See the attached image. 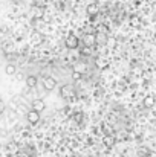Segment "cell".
I'll use <instances>...</instances> for the list:
<instances>
[{"mask_svg": "<svg viewBox=\"0 0 156 157\" xmlns=\"http://www.w3.org/2000/svg\"><path fill=\"white\" fill-rule=\"evenodd\" d=\"M95 43H97V35H94V34H86V35H84V44H86L87 48L94 46Z\"/></svg>", "mask_w": 156, "mask_h": 157, "instance_id": "52a82bcc", "label": "cell"}, {"mask_svg": "<svg viewBox=\"0 0 156 157\" xmlns=\"http://www.w3.org/2000/svg\"><path fill=\"white\" fill-rule=\"evenodd\" d=\"M149 157H156V153H152V154H150Z\"/></svg>", "mask_w": 156, "mask_h": 157, "instance_id": "d6986e66", "label": "cell"}, {"mask_svg": "<svg viewBox=\"0 0 156 157\" xmlns=\"http://www.w3.org/2000/svg\"><path fill=\"white\" fill-rule=\"evenodd\" d=\"M45 108H46V104H45L43 99H34L32 101V110L42 113V111H45Z\"/></svg>", "mask_w": 156, "mask_h": 157, "instance_id": "5b68a950", "label": "cell"}, {"mask_svg": "<svg viewBox=\"0 0 156 157\" xmlns=\"http://www.w3.org/2000/svg\"><path fill=\"white\" fill-rule=\"evenodd\" d=\"M26 119H28V122H29V124L35 125V124H38V121H40V113H38V111H35V110H31V111H28Z\"/></svg>", "mask_w": 156, "mask_h": 157, "instance_id": "7a4b0ae2", "label": "cell"}, {"mask_svg": "<svg viewBox=\"0 0 156 157\" xmlns=\"http://www.w3.org/2000/svg\"><path fill=\"white\" fill-rule=\"evenodd\" d=\"M78 43H80V40H78L75 35H69V37L66 38V41H64V44H66L67 49H77V48H78Z\"/></svg>", "mask_w": 156, "mask_h": 157, "instance_id": "6da1fadb", "label": "cell"}, {"mask_svg": "<svg viewBox=\"0 0 156 157\" xmlns=\"http://www.w3.org/2000/svg\"><path fill=\"white\" fill-rule=\"evenodd\" d=\"M37 84H38V79H37V76H34V75H29V76L26 78V86H28V87L34 89V87H37Z\"/></svg>", "mask_w": 156, "mask_h": 157, "instance_id": "ba28073f", "label": "cell"}, {"mask_svg": "<svg viewBox=\"0 0 156 157\" xmlns=\"http://www.w3.org/2000/svg\"><path fill=\"white\" fill-rule=\"evenodd\" d=\"M70 95H74V87H72V86H64V87L61 89V96H63V98H67V96H70Z\"/></svg>", "mask_w": 156, "mask_h": 157, "instance_id": "30bf717a", "label": "cell"}, {"mask_svg": "<svg viewBox=\"0 0 156 157\" xmlns=\"http://www.w3.org/2000/svg\"><path fill=\"white\" fill-rule=\"evenodd\" d=\"M155 105V98L153 96H147V98H144V107H153Z\"/></svg>", "mask_w": 156, "mask_h": 157, "instance_id": "4fadbf2b", "label": "cell"}, {"mask_svg": "<svg viewBox=\"0 0 156 157\" xmlns=\"http://www.w3.org/2000/svg\"><path fill=\"white\" fill-rule=\"evenodd\" d=\"M45 8L43 6H34L32 8V15H34V18H43L45 17Z\"/></svg>", "mask_w": 156, "mask_h": 157, "instance_id": "8992f818", "label": "cell"}, {"mask_svg": "<svg viewBox=\"0 0 156 157\" xmlns=\"http://www.w3.org/2000/svg\"><path fill=\"white\" fill-rule=\"evenodd\" d=\"M43 41H45L43 34H40V32H32V35H31V43H32L34 46H40Z\"/></svg>", "mask_w": 156, "mask_h": 157, "instance_id": "277c9868", "label": "cell"}, {"mask_svg": "<svg viewBox=\"0 0 156 157\" xmlns=\"http://www.w3.org/2000/svg\"><path fill=\"white\" fill-rule=\"evenodd\" d=\"M64 157H72V153H70V151H67V153H66V156Z\"/></svg>", "mask_w": 156, "mask_h": 157, "instance_id": "ac0fdd59", "label": "cell"}, {"mask_svg": "<svg viewBox=\"0 0 156 157\" xmlns=\"http://www.w3.org/2000/svg\"><path fill=\"white\" fill-rule=\"evenodd\" d=\"M74 119H75V122H77V124H81V121H83V113H81V111H78V113H75V116H74Z\"/></svg>", "mask_w": 156, "mask_h": 157, "instance_id": "5bb4252c", "label": "cell"}, {"mask_svg": "<svg viewBox=\"0 0 156 157\" xmlns=\"http://www.w3.org/2000/svg\"><path fill=\"white\" fill-rule=\"evenodd\" d=\"M43 87H45L46 90H54V89L57 87V81H55V78L46 76V78L43 79Z\"/></svg>", "mask_w": 156, "mask_h": 157, "instance_id": "3957f363", "label": "cell"}, {"mask_svg": "<svg viewBox=\"0 0 156 157\" xmlns=\"http://www.w3.org/2000/svg\"><path fill=\"white\" fill-rule=\"evenodd\" d=\"M17 157H26V156H25V154H23V153L20 151V153H17Z\"/></svg>", "mask_w": 156, "mask_h": 157, "instance_id": "e0dca14e", "label": "cell"}, {"mask_svg": "<svg viewBox=\"0 0 156 157\" xmlns=\"http://www.w3.org/2000/svg\"><path fill=\"white\" fill-rule=\"evenodd\" d=\"M80 75H81V73H78V72H75V73H74V78H75V79H80Z\"/></svg>", "mask_w": 156, "mask_h": 157, "instance_id": "2e32d148", "label": "cell"}, {"mask_svg": "<svg viewBox=\"0 0 156 157\" xmlns=\"http://www.w3.org/2000/svg\"><path fill=\"white\" fill-rule=\"evenodd\" d=\"M98 41H100V43H106V38H104L103 35H97V43H98Z\"/></svg>", "mask_w": 156, "mask_h": 157, "instance_id": "9a60e30c", "label": "cell"}, {"mask_svg": "<svg viewBox=\"0 0 156 157\" xmlns=\"http://www.w3.org/2000/svg\"><path fill=\"white\" fill-rule=\"evenodd\" d=\"M103 142H104V145L109 147V148L113 147V145H115V136H112V134H110V136H104Z\"/></svg>", "mask_w": 156, "mask_h": 157, "instance_id": "8fae6325", "label": "cell"}, {"mask_svg": "<svg viewBox=\"0 0 156 157\" xmlns=\"http://www.w3.org/2000/svg\"><path fill=\"white\" fill-rule=\"evenodd\" d=\"M98 3H90L87 8H86V11H87V14L89 15H95V14H98Z\"/></svg>", "mask_w": 156, "mask_h": 157, "instance_id": "9c48e42d", "label": "cell"}, {"mask_svg": "<svg viewBox=\"0 0 156 157\" xmlns=\"http://www.w3.org/2000/svg\"><path fill=\"white\" fill-rule=\"evenodd\" d=\"M5 72H6V75H15V72H17V69H15V66L14 64H8L6 67H5Z\"/></svg>", "mask_w": 156, "mask_h": 157, "instance_id": "7c38bea8", "label": "cell"}]
</instances>
